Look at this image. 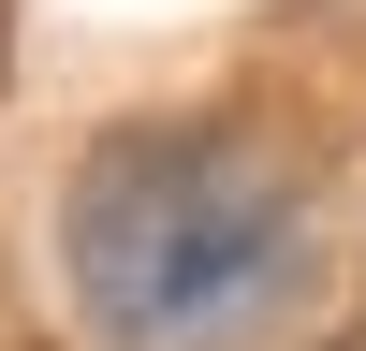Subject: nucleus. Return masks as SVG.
I'll return each mask as SVG.
<instances>
[{
  "instance_id": "obj_1",
  "label": "nucleus",
  "mask_w": 366,
  "mask_h": 351,
  "mask_svg": "<svg viewBox=\"0 0 366 351\" xmlns=\"http://www.w3.org/2000/svg\"><path fill=\"white\" fill-rule=\"evenodd\" d=\"M59 292L103 351H249L308 307V190L234 132H132L59 190Z\"/></svg>"
}]
</instances>
